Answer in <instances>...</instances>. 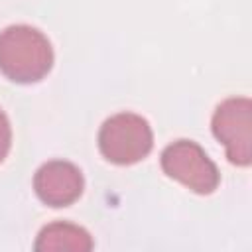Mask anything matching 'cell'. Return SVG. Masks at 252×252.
Returning <instances> with one entry per match:
<instances>
[{"label":"cell","instance_id":"6da1fadb","mask_svg":"<svg viewBox=\"0 0 252 252\" xmlns=\"http://www.w3.org/2000/svg\"><path fill=\"white\" fill-rule=\"evenodd\" d=\"M53 65L49 39L26 24L8 26L0 32V73L14 83H35Z\"/></svg>","mask_w":252,"mask_h":252},{"label":"cell","instance_id":"7a4b0ae2","mask_svg":"<svg viewBox=\"0 0 252 252\" xmlns=\"http://www.w3.org/2000/svg\"><path fill=\"white\" fill-rule=\"evenodd\" d=\"M154 146V134L146 118L134 112H118L106 118L98 130L100 154L118 165L144 159Z\"/></svg>","mask_w":252,"mask_h":252},{"label":"cell","instance_id":"3957f363","mask_svg":"<svg viewBox=\"0 0 252 252\" xmlns=\"http://www.w3.org/2000/svg\"><path fill=\"white\" fill-rule=\"evenodd\" d=\"M161 169L167 177L183 183L187 189L209 195L219 187V169L205 150L191 140H177L161 152Z\"/></svg>","mask_w":252,"mask_h":252},{"label":"cell","instance_id":"277c9868","mask_svg":"<svg viewBox=\"0 0 252 252\" xmlns=\"http://www.w3.org/2000/svg\"><path fill=\"white\" fill-rule=\"evenodd\" d=\"M213 134L226 148V158L234 165L252 161V102L246 96L222 100L211 120Z\"/></svg>","mask_w":252,"mask_h":252},{"label":"cell","instance_id":"5b68a950","mask_svg":"<svg viewBox=\"0 0 252 252\" xmlns=\"http://www.w3.org/2000/svg\"><path fill=\"white\" fill-rule=\"evenodd\" d=\"M81 169L65 159L43 163L33 175V189L41 203L49 207H69L83 193Z\"/></svg>","mask_w":252,"mask_h":252},{"label":"cell","instance_id":"8992f818","mask_svg":"<svg viewBox=\"0 0 252 252\" xmlns=\"http://www.w3.org/2000/svg\"><path fill=\"white\" fill-rule=\"evenodd\" d=\"M33 248L37 252H89L93 238L83 226L57 220L39 230Z\"/></svg>","mask_w":252,"mask_h":252},{"label":"cell","instance_id":"52a82bcc","mask_svg":"<svg viewBox=\"0 0 252 252\" xmlns=\"http://www.w3.org/2000/svg\"><path fill=\"white\" fill-rule=\"evenodd\" d=\"M12 146V128H10V120L4 114V110L0 108V163L4 161V158L8 156Z\"/></svg>","mask_w":252,"mask_h":252}]
</instances>
